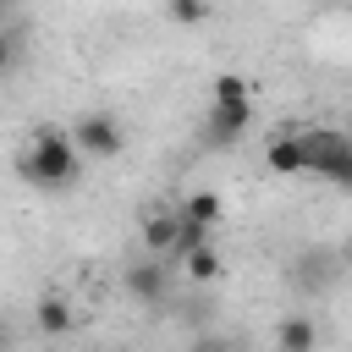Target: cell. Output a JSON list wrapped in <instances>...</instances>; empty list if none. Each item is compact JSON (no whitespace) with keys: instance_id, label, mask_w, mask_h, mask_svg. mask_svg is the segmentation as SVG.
<instances>
[{"instance_id":"1","label":"cell","mask_w":352,"mask_h":352,"mask_svg":"<svg viewBox=\"0 0 352 352\" xmlns=\"http://www.w3.org/2000/svg\"><path fill=\"white\" fill-rule=\"evenodd\" d=\"M82 148L72 143V132L66 126H33V143H28V154L16 160V176L28 182V187H38V192H72L77 182H82Z\"/></svg>"},{"instance_id":"2","label":"cell","mask_w":352,"mask_h":352,"mask_svg":"<svg viewBox=\"0 0 352 352\" xmlns=\"http://www.w3.org/2000/svg\"><path fill=\"white\" fill-rule=\"evenodd\" d=\"M66 132H72V143L82 148V160H116L121 143H126V132H121V121H116L110 110H82Z\"/></svg>"},{"instance_id":"3","label":"cell","mask_w":352,"mask_h":352,"mask_svg":"<svg viewBox=\"0 0 352 352\" xmlns=\"http://www.w3.org/2000/svg\"><path fill=\"white\" fill-rule=\"evenodd\" d=\"M253 132V99H214L209 104V121H204V138L214 148H231Z\"/></svg>"},{"instance_id":"4","label":"cell","mask_w":352,"mask_h":352,"mask_svg":"<svg viewBox=\"0 0 352 352\" xmlns=\"http://www.w3.org/2000/svg\"><path fill=\"white\" fill-rule=\"evenodd\" d=\"M121 292H126L132 302H165V297H170V264H165L160 253L126 264V270H121Z\"/></svg>"},{"instance_id":"5","label":"cell","mask_w":352,"mask_h":352,"mask_svg":"<svg viewBox=\"0 0 352 352\" xmlns=\"http://www.w3.org/2000/svg\"><path fill=\"white\" fill-rule=\"evenodd\" d=\"M176 226H182V204H170V209H148V214H143V248L165 258V248L176 242ZM165 264H170V258H165Z\"/></svg>"},{"instance_id":"6","label":"cell","mask_w":352,"mask_h":352,"mask_svg":"<svg viewBox=\"0 0 352 352\" xmlns=\"http://www.w3.org/2000/svg\"><path fill=\"white\" fill-rule=\"evenodd\" d=\"M182 270H187V280H198V286H214L220 275H226V253H220V242L214 236H204L187 258H182Z\"/></svg>"},{"instance_id":"7","label":"cell","mask_w":352,"mask_h":352,"mask_svg":"<svg viewBox=\"0 0 352 352\" xmlns=\"http://www.w3.org/2000/svg\"><path fill=\"white\" fill-rule=\"evenodd\" d=\"M33 324H38L44 336H66V330L77 324V314H72V302H66L60 292H44V297L33 302Z\"/></svg>"},{"instance_id":"8","label":"cell","mask_w":352,"mask_h":352,"mask_svg":"<svg viewBox=\"0 0 352 352\" xmlns=\"http://www.w3.org/2000/svg\"><path fill=\"white\" fill-rule=\"evenodd\" d=\"M264 165H270V176H302V143H297V132H280V138H270V148H264Z\"/></svg>"},{"instance_id":"9","label":"cell","mask_w":352,"mask_h":352,"mask_svg":"<svg viewBox=\"0 0 352 352\" xmlns=\"http://www.w3.org/2000/svg\"><path fill=\"white\" fill-rule=\"evenodd\" d=\"M275 346L280 352H308V346H319V324L308 314H292V319L275 324Z\"/></svg>"},{"instance_id":"10","label":"cell","mask_w":352,"mask_h":352,"mask_svg":"<svg viewBox=\"0 0 352 352\" xmlns=\"http://www.w3.org/2000/svg\"><path fill=\"white\" fill-rule=\"evenodd\" d=\"M182 214H187V220H198V226H209V231H214V220H220V214H226V209H220V192H192V198H182Z\"/></svg>"},{"instance_id":"11","label":"cell","mask_w":352,"mask_h":352,"mask_svg":"<svg viewBox=\"0 0 352 352\" xmlns=\"http://www.w3.org/2000/svg\"><path fill=\"white\" fill-rule=\"evenodd\" d=\"M209 88H214V99H253V82H248L242 72H220Z\"/></svg>"},{"instance_id":"12","label":"cell","mask_w":352,"mask_h":352,"mask_svg":"<svg viewBox=\"0 0 352 352\" xmlns=\"http://www.w3.org/2000/svg\"><path fill=\"white\" fill-rule=\"evenodd\" d=\"M165 11H170V22H176V28H198V22L209 16V6H204V0H165Z\"/></svg>"},{"instance_id":"13","label":"cell","mask_w":352,"mask_h":352,"mask_svg":"<svg viewBox=\"0 0 352 352\" xmlns=\"http://www.w3.org/2000/svg\"><path fill=\"white\" fill-rule=\"evenodd\" d=\"M11 66H16V33H11V28H0V77H6Z\"/></svg>"},{"instance_id":"14","label":"cell","mask_w":352,"mask_h":352,"mask_svg":"<svg viewBox=\"0 0 352 352\" xmlns=\"http://www.w3.org/2000/svg\"><path fill=\"white\" fill-rule=\"evenodd\" d=\"M6 16H11V0H0V22H6Z\"/></svg>"},{"instance_id":"15","label":"cell","mask_w":352,"mask_h":352,"mask_svg":"<svg viewBox=\"0 0 352 352\" xmlns=\"http://www.w3.org/2000/svg\"><path fill=\"white\" fill-rule=\"evenodd\" d=\"M0 341H11V330H6V319H0Z\"/></svg>"},{"instance_id":"16","label":"cell","mask_w":352,"mask_h":352,"mask_svg":"<svg viewBox=\"0 0 352 352\" xmlns=\"http://www.w3.org/2000/svg\"><path fill=\"white\" fill-rule=\"evenodd\" d=\"M346 138H352V132H346Z\"/></svg>"}]
</instances>
